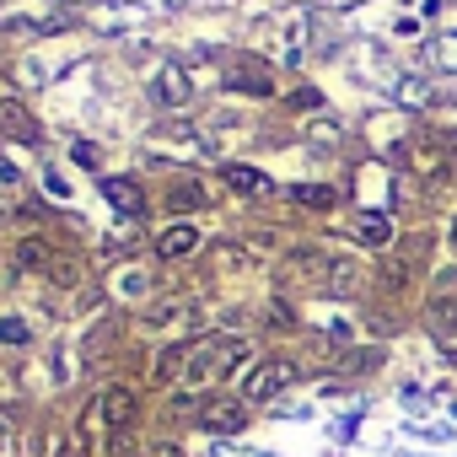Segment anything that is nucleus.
I'll return each mask as SVG.
<instances>
[{
    "label": "nucleus",
    "instance_id": "18",
    "mask_svg": "<svg viewBox=\"0 0 457 457\" xmlns=\"http://www.w3.org/2000/svg\"><path fill=\"white\" fill-rule=\"evenodd\" d=\"M382 286H393V291L409 286V264L403 259H382Z\"/></svg>",
    "mask_w": 457,
    "mask_h": 457
},
{
    "label": "nucleus",
    "instance_id": "12",
    "mask_svg": "<svg viewBox=\"0 0 457 457\" xmlns=\"http://www.w3.org/2000/svg\"><path fill=\"white\" fill-rule=\"evenodd\" d=\"M188 355H194V345H167V350L156 355V382L183 377V371H188Z\"/></svg>",
    "mask_w": 457,
    "mask_h": 457
},
{
    "label": "nucleus",
    "instance_id": "21",
    "mask_svg": "<svg viewBox=\"0 0 457 457\" xmlns=\"http://www.w3.org/2000/svg\"><path fill=\"white\" fill-rule=\"evenodd\" d=\"M194 204H204L199 188H178V194H172V210H194Z\"/></svg>",
    "mask_w": 457,
    "mask_h": 457
},
{
    "label": "nucleus",
    "instance_id": "17",
    "mask_svg": "<svg viewBox=\"0 0 457 457\" xmlns=\"http://www.w3.org/2000/svg\"><path fill=\"white\" fill-rule=\"evenodd\" d=\"M28 339H33V328L22 318H0V345H28Z\"/></svg>",
    "mask_w": 457,
    "mask_h": 457
},
{
    "label": "nucleus",
    "instance_id": "25",
    "mask_svg": "<svg viewBox=\"0 0 457 457\" xmlns=\"http://www.w3.org/2000/svg\"><path fill=\"white\" fill-rule=\"evenodd\" d=\"M0 446H6V425H0Z\"/></svg>",
    "mask_w": 457,
    "mask_h": 457
},
{
    "label": "nucleus",
    "instance_id": "1",
    "mask_svg": "<svg viewBox=\"0 0 457 457\" xmlns=\"http://www.w3.org/2000/svg\"><path fill=\"white\" fill-rule=\"evenodd\" d=\"M243 361H248V339H243V334H210V339L194 345L183 382H188V387H215V382L232 377Z\"/></svg>",
    "mask_w": 457,
    "mask_h": 457
},
{
    "label": "nucleus",
    "instance_id": "5",
    "mask_svg": "<svg viewBox=\"0 0 457 457\" xmlns=\"http://www.w3.org/2000/svg\"><path fill=\"white\" fill-rule=\"evenodd\" d=\"M226 87H232V92H248V97H270V92H275V76H270L259 60H237L232 71H226Z\"/></svg>",
    "mask_w": 457,
    "mask_h": 457
},
{
    "label": "nucleus",
    "instance_id": "8",
    "mask_svg": "<svg viewBox=\"0 0 457 457\" xmlns=\"http://www.w3.org/2000/svg\"><path fill=\"white\" fill-rule=\"evenodd\" d=\"M103 199H108L119 215H140V210H145V194H140V183H129V178H103Z\"/></svg>",
    "mask_w": 457,
    "mask_h": 457
},
{
    "label": "nucleus",
    "instance_id": "4",
    "mask_svg": "<svg viewBox=\"0 0 457 457\" xmlns=\"http://www.w3.org/2000/svg\"><path fill=\"white\" fill-rule=\"evenodd\" d=\"M199 425H204V430H215V436H232V430H243V425H248V403H243V398H215V403H204Z\"/></svg>",
    "mask_w": 457,
    "mask_h": 457
},
{
    "label": "nucleus",
    "instance_id": "3",
    "mask_svg": "<svg viewBox=\"0 0 457 457\" xmlns=\"http://www.w3.org/2000/svg\"><path fill=\"white\" fill-rule=\"evenodd\" d=\"M151 97H156V108H188V97H194L188 71L183 65H162L156 81H151Z\"/></svg>",
    "mask_w": 457,
    "mask_h": 457
},
{
    "label": "nucleus",
    "instance_id": "15",
    "mask_svg": "<svg viewBox=\"0 0 457 457\" xmlns=\"http://www.w3.org/2000/svg\"><path fill=\"white\" fill-rule=\"evenodd\" d=\"M398 103H403V108H425V103H430V87H425L420 76H403V81H398Z\"/></svg>",
    "mask_w": 457,
    "mask_h": 457
},
{
    "label": "nucleus",
    "instance_id": "26",
    "mask_svg": "<svg viewBox=\"0 0 457 457\" xmlns=\"http://www.w3.org/2000/svg\"><path fill=\"white\" fill-rule=\"evenodd\" d=\"M452 243H457V226H452Z\"/></svg>",
    "mask_w": 457,
    "mask_h": 457
},
{
    "label": "nucleus",
    "instance_id": "11",
    "mask_svg": "<svg viewBox=\"0 0 457 457\" xmlns=\"http://www.w3.org/2000/svg\"><path fill=\"white\" fill-rule=\"evenodd\" d=\"M226 183H232L237 194H270L275 183L259 172V167H243V162H232V167H226Z\"/></svg>",
    "mask_w": 457,
    "mask_h": 457
},
{
    "label": "nucleus",
    "instance_id": "16",
    "mask_svg": "<svg viewBox=\"0 0 457 457\" xmlns=\"http://www.w3.org/2000/svg\"><path fill=\"white\" fill-rule=\"evenodd\" d=\"M291 199H296V204H312V210H328V204H334V188H323V183H302V188H291Z\"/></svg>",
    "mask_w": 457,
    "mask_h": 457
},
{
    "label": "nucleus",
    "instance_id": "14",
    "mask_svg": "<svg viewBox=\"0 0 457 457\" xmlns=\"http://www.w3.org/2000/svg\"><path fill=\"white\" fill-rule=\"evenodd\" d=\"M17 264H22V270H49V264H54V248H49L44 237H22V243H17Z\"/></svg>",
    "mask_w": 457,
    "mask_h": 457
},
{
    "label": "nucleus",
    "instance_id": "24",
    "mask_svg": "<svg viewBox=\"0 0 457 457\" xmlns=\"http://www.w3.org/2000/svg\"><path fill=\"white\" fill-rule=\"evenodd\" d=\"M156 457H178V452H172V446H162V452H156Z\"/></svg>",
    "mask_w": 457,
    "mask_h": 457
},
{
    "label": "nucleus",
    "instance_id": "13",
    "mask_svg": "<svg viewBox=\"0 0 457 457\" xmlns=\"http://www.w3.org/2000/svg\"><path fill=\"white\" fill-rule=\"evenodd\" d=\"M355 237H361V243H371V248H377V243H387V237H393V220H387V215H382V210H366V215H361V220H355Z\"/></svg>",
    "mask_w": 457,
    "mask_h": 457
},
{
    "label": "nucleus",
    "instance_id": "2",
    "mask_svg": "<svg viewBox=\"0 0 457 457\" xmlns=\"http://www.w3.org/2000/svg\"><path fill=\"white\" fill-rule=\"evenodd\" d=\"M291 382H296V366H291V361H259V366L248 371V382H243V403H270V398H280Z\"/></svg>",
    "mask_w": 457,
    "mask_h": 457
},
{
    "label": "nucleus",
    "instance_id": "6",
    "mask_svg": "<svg viewBox=\"0 0 457 457\" xmlns=\"http://www.w3.org/2000/svg\"><path fill=\"white\" fill-rule=\"evenodd\" d=\"M0 135L6 140H17V145H38V119L22 108V103H0Z\"/></svg>",
    "mask_w": 457,
    "mask_h": 457
},
{
    "label": "nucleus",
    "instance_id": "19",
    "mask_svg": "<svg viewBox=\"0 0 457 457\" xmlns=\"http://www.w3.org/2000/svg\"><path fill=\"white\" fill-rule=\"evenodd\" d=\"M312 140H318V145H334V140H339V124H334V119H318V124H312Z\"/></svg>",
    "mask_w": 457,
    "mask_h": 457
},
{
    "label": "nucleus",
    "instance_id": "23",
    "mask_svg": "<svg viewBox=\"0 0 457 457\" xmlns=\"http://www.w3.org/2000/svg\"><path fill=\"white\" fill-rule=\"evenodd\" d=\"M60 457H92V452H87V446H81V441H71V446H65V452H60Z\"/></svg>",
    "mask_w": 457,
    "mask_h": 457
},
{
    "label": "nucleus",
    "instance_id": "22",
    "mask_svg": "<svg viewBox=\"0 0 457 457\" xmlns=\"http://www.w3.org/2000/svg\"><path fill=\"white\" fill-rule=\"evenodd\" d=\"M436 60H441V65H446V71H457V38H446V49H441V54H436Z\"/></svg>",
    "mask_w": 457,
    "mask_h": 457
},
{
    "label": "nucleus",
    "instance_id": "20",
    "mask_svg": "<svg viewBox=\"0 0 457 457\" xmlns=\"http://www.w3.org/2000/svg\"><path fill=\"white\" fill-rule=\"evenodd\" d=\"M328 286H334V291H350V286H355V270H350V264H334V270H328Z\"/></svg>",
    "mask_w": 457,
    "mask_h": 457
},
{
    "label": "nucleus",
    "instance_id": "9",
    "mask_svg": "<svg viewBox=\"0 0 457 457\" xmlns=\"http://www.w3.org/2000/svg\"><path fill=\"white\" fill-rule=\"evenodd\" d=\"M194 248H199V232H194V226H172V232L156 237V253H162V259H183V253H194Z\"/></svg>",
    "mask_w": 457,
    "mask_h": 457
},
{
    "label": "nucleus",
    "instance_id": "10",
    "mask_svg": "<svg viewBox=\"0 0 457 457\" xmlns=\"http://www.w3.org/2000/svg\"><path fill=\"white\" fill-rule=\"evenodd\" d=\"M425 323H430V334H457V296H452V291L436 296V302L425 307Z\"/></svg>",
    "mask_w": 457,
    "mask_h": 457
},
{
    "label": "nucleus",
    "instance_id": "7",
    "mask_svg": "<svg viewBox=\"0 0 457 457\" xmlns=\"http://www.w3.org/2000/svg\"><path fill=\"white\" fill-rule=\"evenodd\" d=\"M97 409H103V420H108L113 436L135 425V393H129V387H108V393L97 398Z\"/></svg>",
    "mask_w": 457,
    "mask_h": 457
}]
</instances>
